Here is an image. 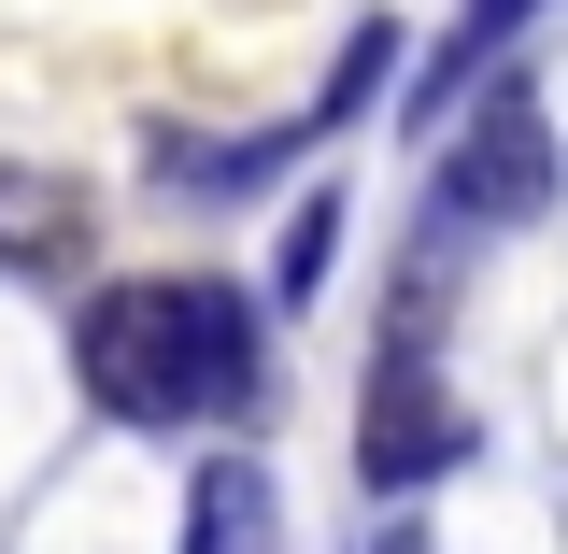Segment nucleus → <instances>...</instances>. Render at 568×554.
I'll use <instances>...</instances> for the list:
<instances>
[{
    "label": "nucleus",
    "instance_id": "f257e3e1",
    "mask_svg": "<svg viewBox=\"0 0 568 554\" xmlns=\"http://www.w3.org/2000/svg\"><path fill=\"white\" fill-rule=\"evenodd\" d=\"M71 370L114 426H213L271 399V313H256V284L129 271L71 299Z\"/></svg>",
    "mask_w": 568,
    "mask_h": 554
},
{
    "label": "nucleus",
    "instance_id": "f03ea898",
    "mask_svg": "<svg viewBox=\"0 0 568 554\" xmlns=\"http://www.w3.org/2000/svg\"><path fill=\"white\" fill-rule=\"evenodd\" d=\"M568 185V142L555 114H540V85L526 71H484L469 100H455V129H440V185H426V228H413V256H469V242H497V228H526V213H555Z\"/></svg>",
    "mask_w": 568,
    "mask_h": 554
},
{
    "label": "nucleus",
    "instance_id": "7ed1b4c3",
    "mask_svg": "<svg viewBox=\"0 0 568 554\" xmlns=\"http://www.w3.org/2000/svg\"><path fill=\"white\" fill-rule=\"evenodd\" d=\"M440 470H469V413L440 384V342H384L369 399H355V484L369 497H426Z\"/></svg>",
    "mask_w": 568,
    "mask_h": 554
},
{
    "label": "nucleus",
    "instance_id": "20e7f679",
    "mask_svg": "<svg viewBox=\"0 0 568 554\" xmlns=\"http://www.w3.org/2000/svg\"><path fill=\"white\" fill-rule=\"evenodd\" d=\"M526 14H540V0H469V14L426 43V71H398V85H384V100H398V129H413V142H440V129H455V100H469L484 71H511Z\"/></svg>",
    "mask_w": 568,
    "mask_h": 554
},
{
    "label": "nucleus",
    "instance_id": "39448f33",
    "mask_svg": "<svg viewBox=\"0 0 568 554\" xmlns=\"http://www.w3.org/2000/svg\"><path fill=\"white\" fill-rule=\"evenodd\" d=\"M0 271H29V284H85V271H100V213H85V185H58V171H0Z\"/></svg>",
    "mask_w": 568,
    "mask_h": 554
},
{
    "label": "nucleus",
    "instance_id": "423d86ee",
    "mask_svg": "<svg viewBox=\"0 0 568 554\" xmlns=\"http://www.w3.org/2000/svg\"><path fill=\"white\" fill-rule=\"evenodd\" d=\"M298 157H313V129H298V114H284V129H213V142H185V129H156V185H171V200H256V185H271V171H298Z\"/></svg>",
    "mask_w": 568,
    "mask_h": 554
},
{
    "label": "nucleus",
    "instance_id": "0eeeda50",
    "mask_svg": "<svg viewBox=\"0 0 568 554\" xmlns=\"http://www.w3.org/2000/svg\"><path fill=\"white\" fill-rule=\"evenodd\" d=\"M185 554H284V497H271V470L242 441L185 470Z\"/></svg>",
    "mask_w": 568,
    "mask_h": 554
},
{
    "label": "nucleus",
    "instance_id": "6e6552de",
    "mask_svg": "<svg viewBox=\"0 0 568 554\" xmlns=\"http://www.w3.org/2000/svg\"><path fill=\"white\" fill-rule=\"evenodd\" d=\"M327 271H342V185H313V200L284 213V242H271V299H256V313H313V299H327Z\"/></svg>",
    "mask_w": 568,
    "mask_h": 554
},
{
    "label": "nucleus",
    "instance_id": "1a4fd4ad",
    "mask_svg": "<svg viewBox=\"0 0 568 554\" xmlns=\"http://www.w3.org/2000/svg\"><path fill=\"white\" fill-rule=\"evenodd\" d=\"M384 85H398V29L369 14V29H355V43H342V71H327V100H313L298 129H313V142H327V129H355V114H369Z\"/></svg>",
    "mask_w": 568,
    "mask_h": 554
},
{
    "label": "nucleus",
    "instance_id": "9d476101",
    "mask_svg": "<svg viewBox=\"0 0 568 554\" xmlns=\"http://www.w3.org/2000/svg\"><path fill=\"white\" fill-rule=\"evenodd\" d=\"M369 554H426V526H384V541H369Z\"/></svg>",
    "mask_w": 568,
    "mask_h": 554
}]
</instances>
